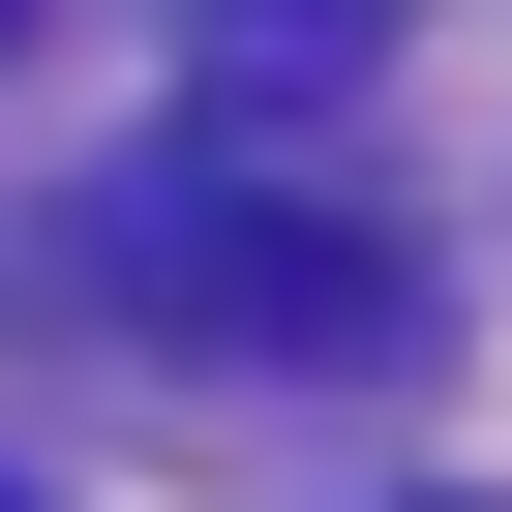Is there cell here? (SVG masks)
<instances>
[{"label": "cell", "mask_w": 512, "mask_h": 512, "mask_svg": "<svg viewBox=\"0 0 512 512\" xmlns=\"http://www.w3.org/2000/svg\"><path fill=\"white\" fill-rule=\"evenodd\" d=\"M0 512H31V482H0Z\"/></svg>", "instance_id": "obj_4"}, {"label": "cell", "mask_w": 512, "mask_h": 512, "mask_svg": "<svg viewBox=\"0 0 512 512\" xmlns=\"http://www.w3.org/2000/svg\"><path fill=\"white\" fill-rule=\"evenodd\" d=\"M362 61H392V0H181V91H211V151L362 121Z\"/></svg>", "instance_id": "obj_2"}, {"label": "cell", "mask_w": 512, "mask_h": 512, "mask_svg": "<svg viewBox=\"0 0 512 512\" xmlns=\"http://www.w3.org/2000/svg\"><path fill=\"white\" fill-rule=\"evenodd\" d=\"M91 302L151 362H392V241L272 151H151V181H91Z\"/></svg>", "instance_id": "obj_1"}, {"label": "cell", "mask_w": 512, "mask_h": 512, "mask_svg": "<svg viewBox=\"0 0 512 512\" xmlns=\"http://www.w3.org/2000/svg\"><path fill=\"white\" fill-rule=\"evenodd\" d=\"M0 61H31V0H0Z\"/></svg>", "instance_id": "obj_3"}]
</instances>
